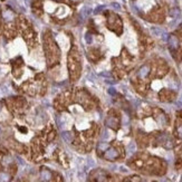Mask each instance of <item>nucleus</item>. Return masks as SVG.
<instances>
[{"label": "nucleus", "instance_id": "obj_10", "mask_svg": "<svg viewBox=\"0 0 182 182\" xmlns=\"http://www.w3.org/2000/svg\"><path fill=\"white\" fill-rule=\"evenodd\" d=\"M108 146H109V145H108L107 143L101 142L99 144V146H97V151H99V152H105V151L108 149Z\"/></svg>", "mask_w": 182, "mask_h": 182}, {"label": "nucleus", "instance_id": "obj_9", "mask_svg": "<svg viewBox=\"0 0 182 182\" xmlns=\"http://www.w3.org/2000/svg\"><path fill=\"white\" fill-rule=\"evenodd\" d=\"M10 174L7 172H0V181L1 182H9L10 181Z\"/></svg>", "mask_w": 182, "mask_h": 182}, {"label": "nucleus", "instance_id": "obj_2", "mask_svg": "<svg viewBox=\"0 0 182 182\" xmlns=\"http://www.w3.org/2000/svg\"><path fill=\"white\" fill-rule=\"evenodd\" d=\"M103 157L106 159L108 161H115L120 157V151L116 149V148H109L104 152Z\"/></svg>", "mask_w": 182, "mask_h": 182}, {"label": "nucleus", "instance_id": "obj_4", "mask_svg": "<svg viewBox=\"0 0 182 182\" xmlns=\"http://www.w3.org/2000/svg\"><path fill=\"white\" fill-rule=\"evenodd\" d=\"M53 179V173L48 169H42L40 171V181L42 182H50Z\"/></svg>", "mask_w": 182, "mask_h": 182}, {"label": "nucleus", "instance_id": "obj_13", "mask_svg": "<svg viewBox=\"0 0 182 182\" xmlns=\"http://www.w3.org/2000/svg\"><path fill=\"white\" fill-rule=\"evenodd\" d=\"M151 30H152V33L154 34L155 36H161V35L163 34V31H162L160 28H157V27H152Z\"/></svg>", "mask_w": 182, "mask_h": 182}, {"label": "nucleus", "instance_id": "obj_3", "mask_svg": "<svg viewBox=\"0 0 182 182\" xmlns=\"http://www.w3.org/2000/svg\"><path fill=\"white\" fill-rule=\"evenodd\" d=\"M105 124L106 126H108L109 129H113V130H117L118 126H120V118L116 115H111L108 116L105 121Z\"/></svg>", "mask_w": 182, "mask_h": 182}, {"label": "nucleus", "instance_id": "obj_17", "mask_svg": "<svg viewBox=\"0 0 182 182\" xmlns=\"http://www.w3.org/2000/svg\"><path fill=\"white\" fill-rule=\"evenodd\" d=\"M112 7L114 9H116V10H120V9H121V6H120L117 2H113V3H112Z\"/></svg>", "mask_w": 182, "mask_h": 182}, {"label": "nucleus", "instance_id": "obj_8", "mask_svg": "<svg viewBox=\"0 0 182 182\" xmlns=\"http://www.w3.org/2000/svg\"><path fill=\"white\" fill-rule=\"evenodd\" d=\"M91 12H92V10L90 7H84V8L82 9V11H81V17H82L83 19H85L86 17L90 16Z\"/></svg>", "mask_w": 182, "mask_h": 182}, {"label": "nucleus", "instance_id": "obj_15", "mask_svg": "<svg viewBox=\"0 0 182 182\" xmlns=\"http://www.w3.org/2000/svg\"><path fill=\"white\" fill-rule=\"evenodd\" d=\"M177 133H178V136L182 139V124L178 125V127H177Z\"/></svg>", "mask_w": 182, "mask_h": 182}, {"label": "nucleus", "instance_id": "obj_7", "mask_svg": "<svg viewBox=\"0 0 182 182\" xmlns=\"http://www.w3.org/2000/svg\"><path fill=\"white\" fill-rule=\"evenodd\" d=\"M150 74V67L148 65H144V66H142L139 69V73L138 75L140 76L141 78H145V77H148Z\"/></svg>", "mask_w": 182, "mask_h": 182}, {"label": "nucleus", "instance_id": "obj_20", "mask_svg": "<svg viewBox=\"0 0 182 182\" xmlns=\"http://www.w3.org/2000/svg\"><path fill=\"white\" fill-rule=\"evenodd\" d=\"M73 2H77V1H81V0H72Z\"/></svg>", "mask_w": 182, "mask_h": 182}, {"label": "nucleus", "instance_id": "obj_14", "mask_svg": "<svg viewBox=\"0 0 182 182\" xmlns=\"http://www.w3.org/2000/svg\"><path fill=\"white\" fill-rule=\"evenodd\" d=\"M85 42H86V44H88V45L93 42V36L90 33L85 34Z\"/></svg>", "mask_w": 182, "mask_h": 182}, {"label": "nucleus", "instance_id": "obj_1", "mask_svg": "<svg viewBox=\"0 0 182 182\" xmlns=\"http://www.w3.org/2000/svg\"><path fill=\"white\" fill-rule=\"evenodd\" d=\"M68 69H69V74H70L72 79L78 78V75H79V72H81V64H79V59L77 58V56H74L73 53L69 56Z\"/></svg>", "mask_w": 182, "mask_h": 182}, {"label": "nucleus", "instance_id": "obj_12", "mask_svg": "<svg viewBox=\"0 0 182 182\" xmlns=\"http://www.w3.org/2000/svg\"><path fill=\"white\" fill-rule=\"evenodd\" d=\"M170 16L173 17V18H178V17L180 16V10L178 8H173L170 10Z\"/></svg>", "mask_w": 182, "mask_h": 182}, {"label": "nucleus", "instance_id": "obj_11", "mask_svg": "<svg viewBox=\"0 0 182 182\" xmlns=\"http://www.w3.org/2000/svg\"><path fill=\"white\" fill-rule=\"evenodd\" d=\"M62 136H63V139L65 140V142H72V140H73V136H72V134L69 132H63V134H62Z\"/></svg>", "mask_w": 182, "mask_h": 182}, {"label": "nucleus", "instance_id": "obj_5", "mask_svg": "<svg viewBox=\"0 0 182 182\" xmlns=\"http://www.w3.org/2000/svg\"><path fill=\"white\" fill-rule=\"evenodd\" d=\"M1 16H2V19H3L6 23H11V21H14V19H15V14H14V11L10 10V9L3 10Z\"/></svg>", "mask_w": 182, "mask_h": 182}, {"label": "nucleus", "instance_id": "obj_16", "mask_svg": "<svg viewBox=\"0 0 182 182\" xmlns=\"http://www.w3.org/2000/svg\"><path fill=\"white\" fill-rule=\"evenodd\" d=\"M104 8H105V6H99V7H97V8L94 10V12L95 14H99L102 10H104Z\"/></svg>", "mask_w": 182, "mask_h": 182}, {"label": "nucleus", "instance_id": "obj_6", "mask_svg": "<svg viewBox=\"0 0 182 182\" xmlns=\"http://www.w3.org/2000/svg\"><path fill=\"white\" fill-rule=\"evenodd\" d=\"M168 42H169L170 48H171L172 50L177 49V48L179 47V39H178L175 36H170L169 39H168Z\"/></svg>", "mask_w": 182, "mask_h": 182}, {"label": "nucleus", "instance_id": "obj_19", "mask_svg": "<svg viewBox=\"0 0 182 182\" xmlns=\"http://www.w3.org/2000/svg\"><path fill=\"white\" fill-rule=\"evenodd\" d=\"M129 151H130V152H133V151H134V145H130V146H129Z\"/></svg>", "mask_w": 182, "mask_h": 182}, {"label": "nucleus", "instance_id": "obj_18", "mask_svg": "<svg viewBox=\"0 0 182 182\" xmlns=\"http://www.w3.org/2000/svg\"><path fill=\"white\" fill-rule=\"evenodd\" d=\"M108 93H109L111 95H115V94H116L115 88H113V87H109V88H108Z\"/></svg>", "mask_w": 182, "mask_h": 182}]
</instances>
